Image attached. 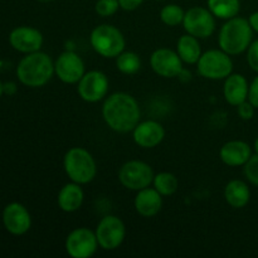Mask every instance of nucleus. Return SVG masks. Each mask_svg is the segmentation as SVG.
<instances>
[{
    "instance_id": "33",
    "label": "nucleus",
    "mask_w": 258,
    "mask_h": 258,
    "mask_svg": "<svg viewBox=\"0 0 258 258\" xmlns=\"http://www.w3.org/2000/svg\"><path fill=\"white\" fill-rule=\"evenodd\" d=\"M248 22H249V24H251V27H252V29H253V32H257L258 33V12L252 13V14L249 15Z\"/></svg>"
},
{
    "instance_id": "26",
    "label": "nucleus",
    "mask_w": 258,
    "mask_h": 258,
    "mask_svg": "<svg viewBox=\"0 0 258 258\" xmlns=\"http://www.w3.org/2000/svg\"><path fill=\"white\" fill-rule=\"evenodd\" d=\"M185 12L176 4H168L160 10V19L168 27H176L183 24Z\"/></svg>"
},
{
    "instance_id": "28",
    "label": "nucleus",
    "mask_w": 258,
    "mask_h": 258,
    "mask_svg": "<svg viewBox=\"0 0 258 258\" xmlns=\"http://www.w3.org/2000/svg\"><path fill=\"white\" fill-rule=\"evenodd\" d=\"M244 175L247 180L254 186H258V155L252 154L249 160L244 164Z\"/></svg>"
},
{
    "instance_id": "6",
    "label": "nucleus",
    "mask_w": 258,
    "mask_h": 258,
    "mask_svg": "<svg viewBox=\"0 0 258 258\" xmlns=\"http://www.w3.org/2000/svg\"><path fill=\"white\" fill-rule=\"evenodd\" d=\"M197 70L207 80H226L233 71L231 55L222 49H211L202 53L197 62Z\"/></svg>"
},
{
    "instance_id": "15",
    "label": "nucleus",
    "mask_w": 258,
    "mask_h": 258,
    "mask_svg": "<svg viewBox=\"0 0 258 258\" xmlns=\"http://www.w3.org/2000/svg\"><path fill=\"white\" fill-rule=\"evenodd\" d=\"M134 141L138 146L144 149L156 148L165 138V130L158 121L146 120L139 122L133 130Z\"/></svg>"
},
{
    "instance_id": "36",
    "label": "nucleus",
    "mask_w": 258,
    "mask_h": 258,
    "mask_svg": "<svg viewBox=\"0 0 258 258\" xmlns=\"http://www.w3.org/2000/svg\"><path fill=\"white\" fill-rule=\"evenodd\" d=\"M40 3H50V2H54V0H38Z\"/></svg>"
},
{
    "instance_id": "22",
    "label": "nucleus",
    "mask_w": 258,
    "mask_h": 258,
    "mask_svg": "<svg viewBox=\"0 0 258 258\" xmlns=\"http://www.w3.org/2000/svg\"><path fill=\"white\" fill-rule=\"evenodd\" d=\"M176 53L186 64H197L202 55V47L198 38L190 34L181 35L176 43Z\"/></svg>"
},
{
    "instance_id": "35",
    "label": "nucleus",
    "mask_w": 258,
    "mask_h": 258,
    "mask_svg": "<svg viewBox=\"0 0 258 258\" xmlns=\"http://www.w3.org/2000/svg\"><path fill=\"white\" fill-rule=\"evenodd\" d=\"M3 92H4V85H3V83L0 82V97H2Z\"/></svg>"
},
{
    "instance_id": "20",
    "label": "nucleus",
    "mask_w": 258,
    "mask_h": 258,
    "mask_svg": "<svg viewBox=\"0 0 258 258\" xmlns=\"http://www.w3.org/2000/svg\"><path fill=\"white\" fill-rule=\"evenodd\" d=\"M85 201V193L81 188V184L71 181L66 184L58 193V206L66 213H73L82 207Z\"/></svg>"
},
{
    "instance_id": "27",
    "label": "nucleus",
    "mask_w": 258,
    "mask_h": 258,
    "mask_svg": "<svg viewBox=\"0 0 258 258\" xmlns=\"http://www.w3.org/2000/svg\"><path fill=\"white\" fill-rule=\"evenodd\" d=\"M120 9L118 0H97L95 5V10L100 17L107 18L116 14Z\"/></svg>"
},
{
    "instance_id": "29",
    "label": "nucleus",
    "mask_w": 258,
    "mask_h": 258,
    "mask_svg": "<svg viewBox=\"0 0 258 258\" xmlns=\"http://www.w3.org/2000/svg\"><path fill=\"white\" fill-rule=\"evenodd\" d=\"M247 62L249 67L258 73V39L252 42L247 49Z\"/></svg>"
},
{
    "instance_id": "16",
    "label": "nucleus",
    "mask_w": 258,
    "mask_h": 258,
    "mask_svg": "<svg viewBox=\"0 0 258 258\" xmlns=\"http://www.w3.org/2000/svg\"><path fill=\"white\" fill-rule=\"evenodd\" d=\"M9 42L14 49L22 53H33L40 50L43 45V35L32 27H18L10 33Z\"/></svg>"
},
{
    "instance_id": "13",
    "label": "nucleus",
    "mask_w": 258,
    "mask_h": 258,
    "mask_svg": "<svg viewBox=\"0 0 258 258\" xmlns=\"http://www.w3.org/2000/svg\"><path fill=\"white\" fill-rule=\"evenodd\" d=\"M150 66L154 72L164 78H175L183 71V60L179 54L169 48H159L150 57Z\"/></svg>"
},
{
    "instance_id": "5",
    "label": "nucleus",
    "mask_w": 258,
    "mask_h": 258,
    "mask_svg": "<svg viewBox=\"0 0 258 258\" xmlns=\"http://www.w3.org/2000/svg\"><path fill=\"white\" fill-rule=\"evenodd\" d=\"M91 45L97 54L116 58L125 50V37L120 29L111 24H100L91 32Z\"/></svg>"
},
{
    "instance_id": "1",
    "label": "nucleus",
    "mask_w": 258,
    "mask_h": 258,
    "mask_svg": "<svg viewBox=\"0 0 258 258\" xmlns=\"http://www.w3.org/2000/svg\"><path fill=\"white\" fill-rule=\"evenodd\" d=\"M102 116L111 130L126 134L133 133L140 122L141 111L133 96L126 92H115L103 102Z\"/></svg>"
},
{
    "instance_id": "19",
    "label": "nucleus",
    "mask_w": 258,
    "mask_h": 258,
    "mask_svg": "<svg viewBox=\"0 0 258 258\" xmlns=\"http://www.w3.org/2000/svg\"><path fill=\"white\" fill-rule=\"evenodd\" d=\"M248 81L243 75L231 73L224 81L223 93L227 102L232 106H238L248 100Z\"/></svg>"
},
{
    "instance_id": "21",
    "label": "nucleus",
    "mask_w": 258,
    "mask_h": 258,
    "mask_svg": "<svg viewBox=\"0 0 258 258\" xmlns=\"http://www.w3.org/2000/svg\"><path fill=\"white\" fill-rule=\"evenodd\" d=\"M224 198L232 208L241 209L249 203L251 190L243 180L233 179V180L228 181V184L224 188Z\"/></svg>"
},
{
    "instance_id": "12",
    "label": "nucleus",
    "mask_w": 258,
    "mask_h": 258,
    "mask_svg": "<svg viewBox=\"0 0 258 258\" xmlns=\"http://www.w3.org/2000/svg\"><path fill=\"white\" fill-rule=\"evenodd\" d=\"M54 73L57 77L67 85L80 82L85 75V62L82 58L72 50H67L58 55L54 62Z\"/></svg>"
},
{
    "instance_id": "8",
    "label": "nucleus",
    "mask_w": 258,
    "mask_h": 258,
    "mask_svg": "<svg viewBox=\"0 0 258 258\" xmlns=\"http://www.w3.org/2000/svg\"><path fill=\"white\" fill-rule=\"evenodd\" d=\"M183 25L188 34L198 39H206L216 30V19L208 8L193 7L185 12Z\"/></svg>"
},
{
    "instance_id": "4",
    "label": "nucleus",
    "mask_w": 258,
    "mask_h": 258,
    "mask_svg": "<svg viewBox=\"0 0 258 258\" xmlns=\"http://www.w3.org/2000/svg\"><path fill=\"white\" fill-rule=\"evenodd\" d=\"M63 168L71 181L81 185L91 183L97 174L95 159L83 148L70 149L63 159Z\"/></svg>"
},
{
    "instance_id": "32",
    "label": "nucleus",
    "mask_w": 258,
    "mask_h": 258,
    "mask_svg": "<svg viewBox=\"0 0 258 258\" xmlns=\"http://www.w3.org/2000/svg\"><path fill=\"white\" fill-rule=\"evenodd\" d=\"M118 3H120L121 9L126 10V12H133L143 4L144 0H118Z\"/></svg>"
},
{
    "instance_id": "9",
    "label": "nucleus",
    "mask_w": 258,
    "mask_h": 258,
    "mask_svg": "<svg viewBox=\"0 0 258 258\" xmlns=\"http://www.w3.org/2000/svg\"><path fill=\"white\" fill-rule=\"evenodd\" d=\"M95 233L101 248L113 251L122 244L126 237V227L118 217L106 216L98 222Z\"/></svg>"
},
{
    "instance_id": "14",
    "label": "nucleus",
    "mask_w": 258,
    "mask_h": 258,
    "mask_svg": "<svg viewBox=\"0 0 258 258\" xmlns=\"http://www.w3.org/2000/svg\"><path fill=\"white\" fill-rule=\"evenodd\" d=\"M3 222L7 231L14 236L27 233L32 226L29 212L20 203H10L5 207L3 212Z\"/></svg>"
},
{
    "instance_id": "23",
    "label": "nucleus",
    "mask_w": 258,
    "mask_h": 258,
    "mask_svg": "<svg viewBox=\"0 0 258 258\" xmlns=\"http://www.w3.org/2000/svg\"><path fill=\"white\" fill-rule=\"evenodd\" d=\"M207 5L214 17L223 20L237 17L241 10L239 0H207Z\"/></svg>"
},
{
    "instance_id": "10",
    "label": "nucleus",
    "mask_w": 258,
    "mask_h": 258,
    "mask_svg": "<svg viewBox=\"0 0 258 258\" xmlns=\"http://www.w3.org/2000/svg\"><path fill=\"white\" fill-rule=\"evenodd\" d=\"M66 251L72 258H90L100 247L95 232L86 227L76 228L66 239Z\"/></svg>"
},
{
    "instance_id": "2",
    "label": "nucleus",
    "mask_w": 258,
    "mask_h": 258,
    "mask_svg": "<svg viewBox=\"0 0 258 258\" xmlns=\"http://www.w3.org/2000/svg\"><path fill=\"white\" fill-rule=\"evenodd\" d=\"M54 75V62L44 52L28 53L17 67V76L28 87H43Z\"/></svg>"
},
{
    "instance_id": "34",
    "label": "nucleus",
    "mask_w": 258,
    "mask_h": 258,
    "mask_svg": "<svg viewBox=\"0 0 258 258\" xmlns=\"http://www.w3.org/2000/svg\"><path fill=\"white\" fill-rule=\"evenodd\" d=\"M253 148H254V153H256L257 155H258V136H257L256 140H254V146H253Z\"/></svg>"
},
{
    "instance_id": "30",
    "label": "nucleus",
    "mask_w": 258,
    "mask_h": 258,
    "mask_svg": "<svg viewBox=\"0 0 258 258\" xmlns=\"http://www.w3.org/2000/svg\"><path fill=\"white\" fill-rule=\"evenodd\" d=\"M254 110H256V107L248 100L237 106V112L242 120H251L254 115Z\"/></svg>"
},
{
    "instance_id": "24",
    "label": "nucleus",
    "mask_w": 258,
    "mask_h": 258,
    "mask_svg": "<svg viewBox=\"0 0 258 258\" xmlns=\"http://www.w3.org/2000/svg\"><path fill=\"white\" fill-rule=\"evenodd\" d=\"M154 188L159 191L163 197L173 196L176 190H178L179 181L174 174L168 173V171H163L154 176Z\"/></svg>"
},
{
    "instance_id": "7",
    "label": "nucleus",
    "mask_w": 258,
    "mask_h": 258,
    "mask_svg": "<svg viewBox=\"0 0 258 258\" xmlns=\"http://www.w3.org/2000/svg\"><path fill=\"white\" fill-rule=\"evenodd\" d=\"M153 169L149 164L140 160H130L123 164L118 171V180L128 190L139 191L148 188L154 180Z\"/></svg>"
},
{
    "instance_id": "11",
    "label": "nucleus",
    "mask_w": 258,
    "mask_h": 258,
    "mask_svg": "<svg viewBox=\"0 0 258 258\" xmlns=\"http://www.w3.org/2000/svg\"><path fill=\"white\" fill-rule=\"evenodd\" d=\"M77 91L83 101L90 103L100 102L107 96L108 83L107 76L101 71H90L83 75L77 83Z\"/></svg>"
},
{
    "instance_id": "25",
    "label": "nucleus",
    "mask_w": 258,
    "mask_h": 258,
    "mask_svg": "<svg viewBox=\"0 0 258 258\" xmlns=\"http://www.w3.org/2000/svg\"><path fill=\"white\" fill-rule=\"evenodd\" d=\"M116 67L123 75H135L141 68V59L138 53L125 52L116 57Z\"/></svg>"
},
{
    "instance_id": "3",
    "label": "nucleus",
    "mask_w": 258,
    "mask_h": 258,
    "mask_svg": "<svg viewBox=\"0 0 258 258\" xmlns=\"http://www.w3.org/2000/svg\"><path fill=\"white\" fill-rule=\"evenodd\" d=\"M253 29L248 19L234 17L228 19L221 28L218 35V44L222 50L229 55H238L246 52L252 43Z\"/></svg>"
},
{
    "instance_id": "18",
    "label": "nucleus",
    "mask_w": 258,
    "mask_h": 258,
    "mask_svg": "<svg viewBox=\"0 0 258 258\" xmlns=\"http://www.w3.org/2000/svg\"><path fill=\"white\" fill-rule=\"evenodd\" d=\"M136 212L141 217L151 218L155 217L163 207V196L155 188H144L138 191L134 201Z\"/></svg>"
},
{
    "instance_id": "31",
    "label": "nucleus",
    "mask_w": 258,
    "mask_h": 258,
    "mask_svg": "<svg viewBox=\"0 0 258 258\" xmlns=\"http://www.w3.org/2000/svg\"><path fill=\"white\" fill-rule=\"evenodd\" d=\"M248 101L254 106V107L258 108V76L253 78V81H252L251 85H249Z\"/></svg>"
},
{
    "instance_id": "17",
    "label": "nucleus",
    "mask_w": 258,
    "mask_h": 258,
    "mask_svg": "<svg viewBox=\"0 0 258 258\" xmlns=\"http://www.w3.org/2000/svg\"><path fill=\"white\" fill-rule=\"evenodd\" d=\"M252 156V149L247 143L241 140H232L224 144L219 151L222 163L228 166H244Z\"/></svg>"
},
{
    "instance_id": "37",
    "label": "nucleus",
    "mask_w": 258,
    "mask_h": 258,
    "mask_svg": "<svg viewBox=\"0 0 258 258\" xmlns=\"http://www.w3.org/2000/svg\"><path fill=\"white\" fill-rule=\"evenodd\" d=\"M156 2H164V0H156Z\"/></svg>"
}]
</instances>
